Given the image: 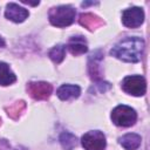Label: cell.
Here are the masks:
<instances>
[{
	"mask_svg": "<svg viewBox=\"0 0 150 150\" xmlns=\"http://www.w3.org/2000/svg\"><path fill=\"white\" fill-rule=\"evenodd\" d=\"M144 50V41L139 38H127L120 41L112 49L110 54L124 62H138L142 59Z\"/></svg>",
	"mask_w": 150,
	"mask_h": 150,
	"instance_id": "cell-1",
	"label": "cell"
},
{
	"mask_svg": "<svg viewBox=\"0 0 150 150\" xmlns=\"http://www.w3.org/2000/svg\"><path fill=\"white\" fill-rule=\"evenodd\" d=\"M75 9L70 6H57L50 9L49 21L56 27H66L74 22Z\"/></svg>",
	"mask_w": 150,
	"mask_h": 150,
	"instance_id": "cell-2",
	"label": "cell"
},
{
	"mask_svg": "<svg viewBox=\"0 0 150 150\" xmlns=\"http://www.w3.org/2000/svg\"><path fill=\"white\" fill-rule=\"evenodd\" d=\"M112 122L118 127H130L137 120L136 111L128 105H118L111 112Z\"/></svg>",
	"mask_w": 150,
	"mask_h": 150,
	"instance_id": "cell-3",
	"label": "cell"
},
{
	"mask_svg": "<svg viewBox=\"0 0 150 150\" xmlns=\"http://www.w3.org/2000/svg\"><path fill=\"white\" fill-rule=\"evenodd\" d=\"M122 89L134 96H143L146 90V83L143 76L132 75L127 76L122 82Z\"/></svg>",
	"mask_w": 150,
	"mask_h": 150,
	"instance_id": "cell-4",
	"label": "cell"
},
{
	"mask_svg": "<svg viewBox=\"0 0 150 150\" xmlns=\"http://www.w3.org/2000/svg\"><path fill=\"white\" fill-rule=\"evenodd\" d=\"M82 146L86 150H103L105 148V136L98 130L88 131L81 138Z\"/></svg>",
	"mask_w": 150,
	"mask_h": 150,
	"instance_id": "cell-5",
	"label": "cell"
},
{
	"mask_svg": "<svg viewBox=\"0 0 150 150\" xmlns=\"http://www.w3.org/2000/svg\"><path fill=\"white\" fill-rule=\"evenodd\" d=\"M144 20V12L139 7H132L125 9L122 14V22L125 27L136 28L143 23Z\"/></svg>",
	"mask_w": 150,
	"mask_h": 150,
	"instance_id": "cell-6",
	"label": "cell"
},
{
	"mask_svg": "<svg viewBox=\"0 0 150 150\" xmlns=\"http://www.w3.org/2000/svg\"><path fill=\"white\" fill-rule=\"evenodd\" d=\"M28 91L34 98L43 100L52 94V86L47 82H32L28 86Z\"/></svg>",
	"mask_w": 150,
	"mask_h": 150,
	"instance_id": "cell-7",
	"label": "cell"
},
{
	"mask_svg": "<svg viewBox=\"0 0 150 150\" xmlns=\"http://www.w3.org/2000/svg\"><path fill=\"white\" fill-rule=\"evenodd\" d=\"M5 15L7 19L14 21V22H22L28 16V11L23 7H20L16 4H8L6 7Z\"/></svg>",
	"mask_w": 150,
	"mask_h": 150,
	"instance_id": "cell-8",
	"label": "cell"
},
{
	"mask_svg": "<svg viewBox=\"0 0 150 150\" xmlns=\"http://www.w3.org/2000/svg\"><path fill=\"white\" fill-rule=\"evenodd\" d=\"M80 94H81V89L75 84H63L57 89V96L62 101L76 98L80 96Z\"/></svg>",
	"mask_w": 150,
	"mask_h": 150,
	"instance_id": "cell-9",
	"label": "cell"
},
{
	"mask_svg": "<svg viewBox=\"0 0 150 150\" xmlns=\"http://www.w3.org/2000/svg\"><path fill=\"white\" fill-rule=\"evenodd\" d=\"M68 49L73 55H81L84 54L88 48H87V42L82 36H74L69 40L68 42Z\"/></svg>",
	"mask_w": 150,
	"mask_h": 150,
	"instance_id": "cell-10",
	"label": "cell"
},
{
	"mask_svg": "<svg viewBox=\"0 0 150 150\" xmlns=\"http://www.w3.org/2000/svg\"><path fill=\"white\" fill-rule=\"evenodd\" d=\"M141 136L137 134H127L120 138V144L125 150H136L141 145Z\"/></svg>",
	"mask_w": 150,
	"mask_h": 150,
	"instance_id": "cell-11",
	"label": "cell"
},
{
	"mask_svg": "<svg viewBox=\"0 0 150 150\" xmlns=\"http://www.w3.org/2000/svg\"><path fill=\"white\" fill-rule=\"evenodd\" d=\"M16 77L14 73L9 69L8 64L5 62H0V84L1 86H8L15 82Z\"/></svg>",
	"mask_w": 150,
	"mask_h": 150,
	"instance_id": "cell-12",
	"label": "cell"
},
{
	"mask_svg": "<svg viewBox=\"0 0 150 150\" xmlns=\"http://www.w3.org/2000/svg\"><path fill=\"white\" fill-rule=\"evenodd\" d=\"M60 142L62 144V146L66 149V150H71L76 146L77 144V141H76V137L69 132H63L61 136H60Z\"/></svg>",
	"mask_w": 150,
	"mask_h": 150,
	"instance_id": "cell-13",
	"label": "cell"
},
{
	"mask_svg": "<svg viewBox=\"0 0 150 150\" xmlns=\"http://www.w3.org/2000/svg\"><path fill=\"white\" fill-rule=\"evenodd\" d=\"M64 52H66V47L63 45H57L49 50V57L55 63H60L64 59Z\"/></svg>",
	"mask_w": 150,
	"mask_h": 150,
	"instance_id": "cell-14",
	"label": "cell"
},
{
	"mask_svg": "<svg viewBox=\"0 0 150 150\" xmlns=\"http://www.w3.org/2000/svg\"><path fill=\"white\" fill-rule=\"evenodd\" d=\"M5 46V42H4V40L0 38V47H4Z\"/></svg>",
	"mask_w": 150,
	"mask_h": 150,
	"instance_id": "cell-15",
	"label": "cell"
}]
</instances>
